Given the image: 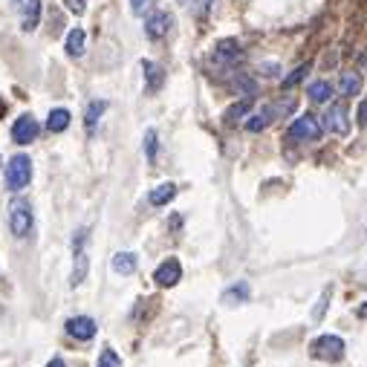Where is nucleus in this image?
Listing matches in <instances>:
<instances>
[{"label": "nucleus", "mask_w": 367, "mask_h": 367, "mask_svg": "<svg viewBox=\"0 0 367 367\" xmlns=\"http://www.w3.org/2000/svg\"><path fill=\"white\" fill-rule=\"evenodd\" d=\"M70 110L67 107H55V110H49V116H47V130L49 133H61V130H67L70 127Z\"/></svg>", "instance_id": "17"}, {"label": "nucleus", "mask_w": 367, "mask_h": 367, "mask_svg": "<svg viewBox=\"0 0 367 367\" xmlns=\"http://www.w3.org/2000/svg\"><path fill=\"white\" fill-rule=\"evenodd\" d=\"M275 107H263L260 113H252V116H249V119H246V130L249 133H260V130H266L269 125H272L275 122Z\"/></svg>", "instance_id": "13"}, {"label": "nucleus", "mask_w": 367, "mask_h": 367, "mask_svg": "<svg viewBox=\"0 0 367 367\" xmlns=\"http://www.w3.org/2000/svg\"><path fill=\"white\" fill-rule=\"evenodd\" d=\"M104 110H107V102H102V99L87 104V113H84V127H87V133L95 130V125H99V119L104 116Z\"/></svg>", "instance_id": "20"}, {"label": "nucleus", "mask_w": 367, "mask_h": 367, "mask_svg": "<svg viewBox=\"0 0 367 367\" xmlns=\"http://www.w3.org/2000/svg\"><path fill=\"white\" fill-rule=\"evenodd\" d=\"M168 29H171V15L168 12L157 9V12H150L145 17V35L150 38V41H159V38H165Z\"/></svg>", "instance_id": "8"}, {"label": "nucleus", "mask_w": 367, "mask_h": 367, "mask_svg": "<svg viewBox=\"0 0 367 367\" xmlns=\"http://www.w3.org/2000/svg\"><path fill=\"white\" fill-rule=\"evenodd\" d=\"M64 6H67L72 15H84V9H87V0H64Z\"/></svg>", "instance_id": "28"}, {"label": "nucleus", "mask_w": 367, "mask_h": 367, "mask_svg": "<svg viewBox=\"0 0 367 367\" xmlns=\"http://www.w3.org/2000/svg\"><path fill=\"white\" fill-rule=\"evenodd\" d=\"M38 122L32 119L29 113H24V116H17L15 119V125H12V142L15 145H32L35 139H38Z\"/></svg>", "instance_id": "7"}, {"label": "nucleus", "mask_w": 367, "mask_h": 367, "mask_svg": "<svg viewBox=\"0 0 367 367\" xmlns=\"http://www.w3.org/2000/svg\"><path fill=\"white\" fill-rule=\"evenodd\" d=\"M47 367H67V364H64V359H61V356H55V359H52Z\"/></svg>", "instance_id": "33"}, {"label": "nucleus", "mask_w": 367, "mask_h": 367, "mask_svg": "<svg viewBox=\"0 0 367 367\" xmlns=\"http://www.w3.org/2000/svg\"><path fill=\"white\" fill-rule=\"evenodd\" d=\"M136 266H139V258L133 255V252L113 255V272L116 275H133V272H136Z\"/></svg>", "instance_id": "15"}, {"label": "nucleus", "mask_w": 367, "mask_h": 367, "mask_svg": "<svg viewBox=\"0 0 367 367\" xmlns=\"http://www.w3.org/2000/svg\"><path fill=\"white\" fill-rule=\"evenodd\" d=\"M95 367H122V359H119V353H116V350L104 347L102 356H99V364H95Z\"/></svg>", "instance_id": "26"}, {"label": "nucleus", "mask_w": 367, "mask_h": 367, "mask_svg": "<svg viewBox=\"0 0 367 367\" xmlns=\"http://www.w3.org/2000/svg\"><path fill=\"white\" fill-rule=\"evenodd\" d=\"M327 301H330V289H324V295H321V301H318V306H315V313H313L315 321L324 318V306H327Z\"/></svg>", "instance_id": "29"}, {"label": "nucleus", "mask_w": 367, "mask_h": 367, "mask_svg": "<svg viewBox=\"0 0 367 367\" xmlns=\"http://www.w3.org/2000/svg\"><path fill=\"white\" fill-rule=\"evenodd\" d=\"M87 269H90V258L84 255V249H81V252H75V272H72L70 283H72V286H79V283L87 278Z\"/></svg>", "instance_id": "22"}, {"label": "nucleus", "mask_w": 367, "mask_h": 367, "mask_svg": "<svg viewBox=\"0 0 367 367\" xmlns=\"http://www.w3.org/2000/svg\"><path fill=\"white\" fill-rule=\"evenodd\" d=\"M356 315H359V318H367V301H364V304L359 306V310H356Z\"/></svg>", "instance_id": "34"}, {"label": "nucleus", "mask_w": 367, "mask_h": 367, "mask_svg": "<svg viewBox=\"0 0 367 367\" xmlns=\"http://www.w3.org/2000/svg\"><path fill=\"white\" fill-rule=\"evenodd\" d=\"M333 93H336V87L330 84V81H313L310 87H306V95L315 102V104H330V99H333Z\"/></svg>", "instance_id": "14"}, {"label": "nucleus", "mask_w": 367, "mask_h": 367, "mask_svg": "<svg viewBox=\"0 0 367 367\" xmlns=\"http://www.w3.org/2000/svg\"><path fill=\"white\" fill-rule=\"evenodd\" d=\"M249 295H252L249 283H235V286H228V289H226L223 301H226V304H243V301H249Z\"/></svg>", "instance_id": "21"}, {"label": "nucleus", "mask_w": 367, "mask_h": 367, "mask_svg": "<svg viewBox=\"0 0 367 367\" xmlns=\"http://www.w3.org/2000/svg\"><path fill=\"white\" fill-rule=\"evenodd\" d=\"M243 58V47L235 41V38H223V41L214 47V61L217 64H237Z\"/></svg>", "instance_id": "10"}, {"label": "nucleus", "mask_w": 367, "mask_h": 367, "mask_svg": "<svg viewBox=\"0 0 367 367\" xmlns=\"http://www.w3.org/2000/svg\"><path fill=\"white\" fill-rule=\"evenodd\" d=\"M324 125H327L330 133H336V136H347V133H350V113H347V104L344 102H333L330 107H327Z\"/></svg>", "instance_id": "5"}, {"label": "nucleus", "mask_w": 367, "mask_h": 367, "mask_svg": "<svg viewBox=\"0 0 367 367\" xmlns=\"http://www.w3.org/2000/svg\"><path fill=\"white\" fill-rule=\"evenodd\" d=\"M95 321L90 318V315H72L70 321H67V336L70 338H79V341H90L93 336H95Z\"/></svg>", "instance_id": "9"}, {"label": "nucleus", "mask_w": 367, "mask_h": 367, "mask_svg": "<svg viewBox=\"0 0 367 367\" xmlns=\"http://www.w3.org/2000/svg\"><path fill=\"white\" fill-rule=\"evenodd\" d=\"M211 6V0H197V15H205Z\"/></svg>", "instance_id": "31"}, {"label": "nucleus", "mask_w": 367, "mask_h": 367, "mask_svg": "<svg viewBox=\"0 0 367 367\" xmlns=\"http://www.w3.org/2000/svg\"><path fill=\"white\" fill-rule=\"evenodd\" d=\"M145 3H148V0H130V9H133V12H142Z\"/></svg>", "instance_id": "32"}, {"label": "nucleus", "mask_w": 367, "mask_h": 367, "mask_svg": "<svg viewBox=\"0 0 367 367\" xmlns=\"http://www.w3.org/2000/svg\"><path fill=\"white\" fill-rule=\"evenodd\" d=\"M6 217H9V231H12L15 237H29V235H32V228H35V214H32V203H29V200L15 197V200L9 203Z\"/></svg>", "instance_id": "1"}, {"label": "nucleus", "mask_w": 367, "mask_h": 367, "mask_svg": "<svg viewBox=\"0 0 367 367\" xmlns=\"http://www.w3.org/2000/svg\"><path fill=\"white\" fill-rule=\"evenodd\" d=\"M338 90L344 99H350V95H359L361 93V75L356 70H347L341 72V81H338Z\"/></svg>", "instance_id": "16"}, {"label": "nucleus", "mask_w": 367, "mask_h": 367, "mask_svg": "<svg viewBox=\"0 0 367 367\" xmlns=\"http://www.w3.org/2000/svg\"><path fill=\"white\" fill-rule=\"evenodd\" d=\"M313 356L321 359V361H341L344 359V341H341V336H333V333L318 336L315 344H313Z\"/></svg>", "instance_id": "4"}, {"label": "nucleus", "mask_w": 367, "mask_h": 367, "mask_svg": "<svg viewBox=\"0 0 367 367\" xmlns=\"http://www.w3.org/2000/svg\"><path fill=\"white\" fill-rule=\"evenodd\" d=\"M142 70H145V81H148V93H157L165 81V72L162 67H157L153 61H142Z\"/></svg>", "instance_id": "19"}, {"label": "nucleus", "mask_w": 367, "mask_h": 367, "mask_svg": "<svg viewBox=\"0 0 367 367\" xmlns=\"http://www.w3.org/2000/svg\"><path fill=\"white\" fill-rule=\"evenodd\" d=\"M306 72H310V67H298V70H292V72H289L286 79H283V90H292V87H295V84L304 79Z\"/></svg>", "instance_id": "27"}, {"label": "nucleus", "mask_w": 367, "mask_h": 367, "mask_svg": "<svg viewBox=\"0 0 367 367\" xmlns=\"http://www.w3.org/2000/svg\"><path fill=\"white\" fill-rule=\"evenodd\" d=\"M180 3H188V0H180Z\"/></svg>", "instance_id": "35"}, {"label": "nucleus", "mask_w": 367, "mask_h": 367, "mask_svg": "<svg viewBox=\"0 0 367 367\" xmlns=\"http://www.w3.org/2000/svg\"><path fill=\"white\" fill-rule=\"evenodd\" d=\"M145 157H148V162L153 165L157 162V157H159V136H157V130H145Z\"/></svg>", "instance_id": "24"}, {"label": "nucleus", "mask_w": 367, "mask_h": 367, "mask_svg": "<svg viewBox=\"0 0 367 367\" xmlns=\"http://www.w3.org/2000/svg\"><path fill=\"white\" fill-rule=\"evenodd\" d=\"M3 182L9 191H24L29 182H32V159L26 153H15V157L6 162V171H3Z\"/></svg>", "instance_id": "2"}, {"label": "nucleus", "mask_w": 367, "mask_h": 367, "mask_svg": "<svg viewBox=\"0 0 367 367\" xmlns=\"http://www.w3.org/2000/svg\"><path fill=\"white\" fill-rule=\"evenodd\" d=\"M41 9H44V0H21V24L26 32H32L41 24Z\"/></svg>", "instance_id": "11"}, {"label": "nucleus", "mask_w": 367, "mask_h": 367, "mask_svg": "<svg viewBox=\"0 0 367 367\" xmlns=\"http://www.w3.org/2000/svg\"><path fill=\"white\" fill-rule=\"evenodd\" d=\"M182 278V263L177 258H168L157 266V272H153V283L162 286V289H171V286H177Z\"/></svg>", "instance_id": "6"}, {"label": "nucleus", "mask_w": 367, "mask_h": 367, "mask_svg": "<svg viewBox=\"0 0 367 367\" xmlns=\"http://www.w3.org/2000/svg\"><path fill=\"white\" fill-rule=\"evenodd\" d=\"M173 197H177V185H173V182H162V185H157L148 194V203L150 205H168Z\"/></svg>", "instance_id": "18"}, {"label": "nucleus", "mask_w": 367, "mask_h": 367, "mask_svg": "<svg viewBox=\"0 0 367 367\" xmlns=\"http://www.w3.org/2000/svg\"><path fill=\"white\" fill-rule=\"evenodd\" d=\"M249 110H252V99H240L237 104H231V107L226 110V122H228V125L240 122V119H243V116H246Z\"/></svg>", "instance_id": "23"}, {"label": "nucleus", "mask_w": 367, "mask_h": 367, "mask_svg": "<svg viewBox=\"0 0 367 367\" xmlns=\"http://www.w3.org/2000/svg\"><path fill=\"white\" fill-rule=\"evenodd\" d=\"M235 90L243 95V99H255V93H258V84L249 79V75H237L235 79Z\"/></svg>", "instance_id": "25"}, {"label": "nucleus", "mask_w": 367, "mask_h": 367, "mask_svg": "<svg viewBox=\"0 0 367 367\" xmlns=\"http://www.w3.org/2000/svg\"><path fill=\"white\" fill-rule=\"evenodd\" d=\"M84 47H87V32L84 29H70L67 32V41H64V49H67V55L70 58H81L84 55Z\"/></svg>", "instance_id": "12"}, {"label": "nucleus", "mask_w": 367, "mask_h": 367, "mask_svg": "<svg viewBox=\"0 0 367 367\" xmlns=\"http://www.w3.org/2000/svg\"><path fill=\"white\" fill-rule=\"evenodd\" d=\"M321 133H324V127L313 113H304L289 125V139H298V142H318Z\"/></svg>", "instance_id": "3"}, {"label": "nucleus", "mask_w": 367, "mask_h": 367, "mask_svg": "<svg viewBox=\"0 0 367 367\" xmlns=\"http://www.w3.org/2000/svg\"><path fill=\"white\" fill-rule=\"evenodd\" d=\"M359 125H361V127H367V102H361V104H359Z\"/></svg>", "instance_id": "30"}]
</instances>
